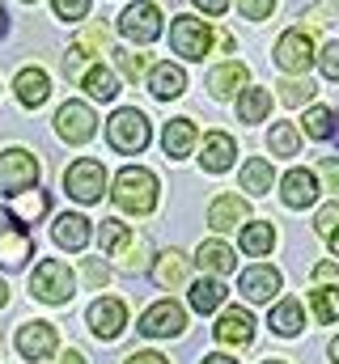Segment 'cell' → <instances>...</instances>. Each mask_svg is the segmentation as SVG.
I'll use <instances>...</instances> for the list:
<instances>
[{
    "label": "cell",
    "instance_id": "cell-23",
    "mask_svg": "<svg viewBox=\"0 0 339 364\" xmlns=\"http://www.w3.org/2000/svg\"><path fill=\"white\" fill-rule=\"evenodd\" d=\"M191 144H195V123L191 119H170L166 132H162V149H166V157H187L191 153Z\"/></svg>",
    "mask_w": 339,
    "mask_h": 364
},
{
    "label": "cell",
    "instance_id": "cell-10",
    "mask_svg": "<svg viewBox=\"0 0 339 364\" xmlns=\"http://www.w3.org/2000/svg\"><path fill=\"white\" fill-rule=\"evenodd\" d=\"M182 326H187V314L178 301H157L140 314V335H149V339H174V335H182Z\"/></svg>",
    "mask_w": 339,
    "mask_h": 364
},
{
    "label": "cell",
    "instance_id": "cell-12",
    "mask_svg": "<svg viewBox=\"0 0 339 364\" xmlns=\"http://www.w3.org/2000/svg\"><path fill=\"white\" fill-rule=\"evenodd\" d=\"M89 326H93L98 339H119L123 326H127V309H123V301H115V296H98V301L89 305Z\"/></svg>",
    "mask_w": 339,
    "mask_h": 364
},
{
    "label": "cell",
    "instance_id": "cell-14",
    "mask_svg": "<svg viewBox=\"0 0 339 364\" xmlns=\"http://www.w3.org/2000/svg\"><path fill=\"white\" fill-rule=\"evenodd\" d=\"M234 157H238V144H234V136H225V132H208V136H204L199 166H204L208 174H225V170L234 166Z\"/></svg>",
    "mask_w": 339,
    "mask_h": 364
},
{
    "label": "cell",
    "instance_id": "cell-37",
    "mask_svg": "<svg viewBox=\"0 0 339 364\" xmlns=\"http://www.w3.org/2000/svg\"><path fill=\"white\" fill-rule=\"evenodd\" d=\"M115 60H119V68L127 73V81H145V73H149V60H145V55H136V51H115Z\"/></svg>",
    "mask_w": 339,
    "mask_h": 364
},
{
    "label": "cell",
    "instance_id": "cell-8",
    "mask_svg": "<svg viewBox=\"0 0 339 364\" xmlns=\"http://www.w3.org/2000/svg\"><path fill=\"white\" fill-rule=\"evenodd\" d=\"M119 34L127 43H153L162 34V9L153 0H136L119 13Z\"/></svg>",
    "mask_w": 339,
    "mask_h": 364
},
{
    "label": "cell",
    "instance_id": "cell-45",
    "mask_svg": "<svg viewBox=\"0 0 339 364\" xmlns=\"http://www.w3.org/2000/svg\"><path fill=\"white\" fill-rule=\"evenodd\" d=\"M318 174L327 178V191H339V161L335 157H323L318 161Z\"/></svg>",
    "mask_w": 339,
    "mask_h": 364
},
{
    "label": "cell",
    "instance_id": "cell-26",
    "mask_svg": "<svg viewBox=\"0 0 339 364\" xmlns=\"http://www.w3.org/2000/svg\"><path fill=\"white\" fill-rule=\"evenodd\" d=\"M221 305H225V284H221L217 275H204V279L191 284V309H195V314H212V309H221Z\"/></svg>",
    "mask_w": 339,
    "mask_h": 364
},
{
    "label": "cell",
    "instance_id": "cell-21",
    "mask_svg": "<svg viewBox=\"0 0 339 364\" xmlns=\"http://www.w3.org/2000/svg\"><path fill=\"white\" fill-rule=\"evenodd\" d=\"M217 339L221 343H251L254 339V318L246 309H225L217 322Z\"/></svg>",
    "mask_w": 339,
    "mask_h": 364
},
{
    "label": "cell",
    "instance_id": "cell-50",
    "mask_svg": "<svg viewBox=\"0 0 339 364\" xmlns=\"http://www.w3.org/2000/svg\"><path fill=\"white\" fill-rule=\"evenodd\" d=\"M85 43H89V47H106V30H102V26H93V30L85 34Z\"/></svg>",
    "mask_w": 339,
    "mask_h": 364
},
{
    "label": "cell",
    "instance_id": "cell-48",
    "mask_svg": "<svg viewBox=\"0 0 339 364\" xmlns=\"http://www.w3.org/2000/svg\"><path fill=\"white\" fill-rule=\"evenodd\" d=\"M195 9H204V13H212V17H221V13L229 9V0H195Z\"/></svg>",
    "mask_w": 339,
    "mask_h": 364
},
{
    "label": "cell",
    "instance_id": "cell-27",
    "mask_svg": "<svg viewBox=\"0 0 339 364\" xmlns=\"http://www.w3.org/2000/svg\"><path fill=\"white\" fill-rule=\"evenodd\" d=\"M271 246H276V229H271L267 220H251V225H242V250H246L251 259L271 255Z\"/></svg>",
    "mask_w": 339,
    "mask_h": 364
},
{
    "label": "cell",
    "instance_id": "cell-44",
    "mask_svg": "<svg viewBox=\"0 0 339 364\" xmlns=\"http://www.w3.org/2000/svg\"><path fill=\"white\" fill-rule=\"evenodd\" d=\"M335 17H339V0H323V4L310 9V21H314V26H327V21H335Z\"/></svg>",
    "mask_w": 339,
    "mask_h": 364
},
{
    "label": "cell",
    "instance_id": "cell-52",
    "mask_svg": "<svg viewBox=\"0 0 339 364\" xmlns=\"http://www.w3.org/2000/svg\"><path fill=\"white\" fill-rule=\"evenodd\" d=\"M204 364H238V360H234V356H208Z\"/></svg>",
    "mask_w": 339,
    "mask_h": 364
},
{
    "label": "cell",
    "instance_id": "cell-3",
    "mask_svg": "<svg viewBox=\"0 0 339 364\" xmlns=\"http://www.w3.org/2000/svg\"><path fill=\"white\" fill-rule=\"evenodd\" d=\"M38 161H34V153H26V149H4L0 153V195H9V199H17V195H30L34 186H38Z\"/></svg>",
    "mask_w": 339,
    "mask_h": 364
},
{
    "label": "cell",
    "instance_id": "cell-49",
    "mask_svg": "<svg viewBox=\"0 0 339 364\" xmlns=\"http://www.w3.org/2000/svg\"><path fill=\"white\" fill-rule=\"evenodd\" d=\"M314 279H327V284H339V267H335V263H323V267L314 272Z\"/></svg>",
    "mask_w": 339,
    "mask_h": 364
},
{
    "label": "cell",
    "instance_id": "cell-4",
    "mask_svg": "<svg viewBox=\"0 0 339 364\" xmlns=\"http://www.w3.org/2000/svg\"><path fill=\"white\" fill-rule=\"evenodd\" d=\"M73 288H77L73 267L60 263V259H43V267H34V275H30V292L47 305H64L73 296Z\"/></svg>",
    "mask_w": 339,
    "mask_h": 364
},
{
    "label": "cell",
    "instance_id": "cell-42",
    "mask_svg": "<svg viewBox=\"0 0 339 364\" xmlns=\"http://www.w3.org/2000/svg\"><path fill=\"white\" fill-rule=\"evenodd\" d=\"M318 68H323V77L339 81V43H327V47H323V55H318Z\"/></svg>",
    "mask_w": 339,
    "mask_h": 364
},
{
    "label": "cell",
    "instance_id": "cell-17",
    "mask_svg": "<svg viewBox=\"0 0 339 364\" xmlns=\"http://www.w3.org/2000/svg\"><path fill=\"white\" fill-rule=\"evenodd\" d=\"M13 90H17V102L21 106H43L47 102V93H51V81H47V73L43 68H21L17 77H13Z\"/></svg>",
    "mask_w": 339,
    "mask_h": 364
},
{
    "label": "cell",
    "instance_id": "cell-30",
    "mask_svg": "<svg viewBox=\"0 0 339 364\" xmlns=\"http://www.w3.org/2000/svg\"><path fill=\"white\" fill-rule=\"evenodd\" d=\"M271 161H263V157H251L246 166H242V191H251V195H267L271 191Z\"/></svg>",
    "mask_w": 339,
    "mask_h": 364
},
{
    "label": "cell",
    "instance_id": "cell-20",
    "mask_svg": "<svg viewBox=\"0 0 339 364\" xmlns=\"http://www.w3.org/2000/svg\"><path fill=\"white\" fill-rule=\"evenodd\" d=\"M149 90H153V97L170 102V97H178V93L187 90V73L178 64H153L149 68Z\"/></svg>",
    "mask_w": 339,
    "mask_h": 364
},
{
    "label": "cell",
    "instance_id": "cell-1",
    "mask_svg": "<svg viewBox=\"0 0 339 364\" xmlns=\"http://www.w3.org/2000/svg\"><path fill=\"white\" fill-rule=\"evenodd\" d=\"M115 203L132 216H149L157 208V174L145 166H127L115 174Z\"/></svg>",
    "mask_w": 339,
    "mask_h": 364
},
{
    "label": "cell",
    "instance_id": "cell-54",
    "mask_svg": "<svg viewBox=\"0 0 339 364\" xmlns=\"http://www.w3.org/2000/svg\"><path fill=\"white\" fill-rule=\"evenodd\" d=\"M327 242H331V250H335V259H339V229L331 233V237H327Z\"/></svg>",
    "mask_w": 339,
    "mask_h": 364
},
{
    "label": "cell",
    "instance_id": "cell-41",
    "mask_svg": "<svg viewBox=\"0 0 339 364\" xmlns=\"http://www.w3.org/2000/svg\"><path fill=\"white\" fill-rule=\"evenodd\" d=\"M51 9H56V17H64V21H77L89 13V0H51Z\"/></svg>",
    "mask_w": 339,
    "mask_h": 364
},
{
    "label": "cell",
    "instance_id": "cell-47",
    "mask_svg": "<svg viewBox=\"0 0 339 364\" xmlns=\"http://www.w3.org/2000/svg\"><path fill=\"white\" fill-rule=\"evenodd\" d=\"M123 364H170V360L166 356H157V352H132Z\"/></svg>",
    "mask_w": 339,
    "mask_h": 364
},
{
    "label": "cell",
    "instance_id": "cell-25",
    "mask_svg": "<svg viewBox=\"0 0 339 364\" xmlns=\"http://www.w3.org/2000/svg\"><path fill=\"white\" fill-rule=\"evenodd\" d=\"M187 275H191V259L178 255V250H166V255L153 263V279H157L162 288H178V284H187Z\"/></svg>",
    "mask_w": 339,
    "mask_h": 364
},
{
    "label": "cell",
    "instance_id": "cell-22",
    "mask_svg": "<svg viewBox=\"0 0 339 364\" xmlns=\"http://www.w3.org/2000/svg\"><path fill=\"white\" fill-rule=\"evenodd\" d=\"M246 85V64H217L208 73V93L212 97H234Z\"/></svg>",
    "mask_w": 339,
    "mask_h": 364
},
{
    "label": "cell",
    "instance_id": "cell-40",
    "mask_svg": "<svg viewBox=\"0 0 339 364\" xmlns=\"http://www.w3.org/2000/svg\"><path fill=\"white\" fill-rule=\"evenodd\" d=\"M238 9H242L246 21H267L271 9H276V0H238Z\"/></svg>",
    "mask_w": 339,
    "mask_h": 364
},
{
    "label": "cell",
    "instance_id": "cell-35",
    "mask_svg": "<svg viewBox=\"0 0 339 364\" xmlns=\"http://www.w3.org/2000/svg\"><path fill=\"white\" fill-rule=\"evenodd\" d=\"M127 237H132V233H127L123 220H102V229H98V242H102L106 255H119V250L127 246Z\"/></svg>",
    "mask_w": 339,
    "mask_h": 364
},
{
    "label": "cell",
    "instance_id": "cell-6",
    "mask_svg": "<svg viewBox=\"0 0 339 364\" xmlns=\"http://www.w3.org/2000/svg\"><path fill=\"white\" fill-rule=\"evenodd\" d=\"M30 255H34V242L26 233V220L13 216L9 208H0V267L17 272V267L30 263Z\"/></svg>",
    "mask_w": 339,
    "mask_h": 364
},
{
    "label": "cell",
    "instance_id": "cell-39",
    "mask_svg": "<svg viewBox=\"0 0 339 364\" xmlns=\"http://www.w3.org/2000/svg\"><path fill=\"white\" fill-rule=\"evenodd\" d=\"M310 97H314V85H306V81H284L280 85V102H288V106H301Z\"/></svg>",
    "mask_w": 339,
    "mask_h": 364
},
{
    "label": "cell",
    "instance_id": "cell-5",
    "mask_svg": "<svg viewBox=\"0 0 339 364\" xmlns=\"http://www.w3.org/2000/svg\"><path fill=\"white\" fill-rule=\"evenodd\" d=\"M170 47L182 60H204L208 47H212V26L199 21V17H191V13H178L174 26H170Z\"/></svg>",
    "mask_w": 339,
    "mask_h": 364
},
{
    "label": "cell",
    "instance_id": "cell-55",
    "mask_svg": "<svg viewBox=\"0 0 339 364\" xmlns=\"http://www.w3.org/2000/svg\"><path fill=\"white\" fill-rule=\"evenodd\" d=\"M4 301H9V288H4V279H0V305H4Z\"/></svg>",
    "mask_w": 339,
    "mask_h": 364
},
{
    "label": "cell",
    "instance_id": "cell-34",
    "mask_svg": "<svg viewBox=\"0 0 339 364\" xmlns=\"http://www.w3.org/2000/svg\"><path fill=\"white\" fill-rule=\"evenodd\" d=\"M310 305H314L318 322H339V288H314Z\"/></svg>",
    "mask_w": 339,
    "mask_h": 364
},
{
    "label": "cell",
    "instance_id": "cell-11",
    "mask_svg": "<svg viewBox=\"0 0 339 364\" xmlns=\"http://www.w3.org/2000/svg\"><path fill=\"white\" fill-rule=\"evenodd\" d=\"M56 132H60V140H68V144H85V140L98 132V119H93V110H89L85 102H64L60 114H56Z\"/></svg>",
    "mask_w": 339,
    "mask_h": 364
},
{
    "label": "cell",
    "instance_id": "cell-57",
    "mask_svg": "<svg viewBox=\"0 0 339 364\" xmlns=\"http://www.w3.org/2000/svg\"><path fill=\"white\" fill-rule=\"evenodd\" d=\"M267 364H284V360H267Z\"/></svg>",
    "mask_w": 339,
    "mask_h": 364
},
{
    "label": "cell",
    "instance_id": "cell-13",
    "mask_svg": "<svg viewBox=\"0 0 339 364\" xmlns=\"http://www.w3.org/2000/svg\"><path fill=\"white\" fill-rule=\"evenodd\" d=\"M56 326L51 322H26L21 331H17V352L26 356V360H47L51 352H56Z\"/></svg>",
    "mask_w": 339,
    "mask_h": 364
},
{
    "label": "cell",
    "instance_id": "cell-43",
    "mask_svg": "<svg viewBox=\"0 0 339 364\" xmlns=\"http://www.w3.org/2000/svg\"><path fill=\"white\" fill-rule=\"evenodd\" d=\"M314 229H318L323 237H331V233H335V229H339V203H327V208L318 212V220H314Z\"/></svg>",
    "mask_w": 339,
    "mask_h": 364
},
{
    "label": "cell",
    "instance_id": "cell-24",
    "mask_svg": "<svg viewBox=\"0 0 339 364\" xmlns=\"http://www.w3.org/2000/svg\"><path fill=\"white\" fill-rule=\"evenodd\" d=\"M81 90L89 97H98V102H110V97H119V77L106 64H89L85 77H81Z\"/></svg>",
    "mask_w": 339,
    "mask_h": 364
},
{
    "label": "cell",
    "instance_id": "cell-38",
    "mask_svg": "<svg viewBox=\"0 0 339 364\" xmlns=\"http://www.w3.org/2000/svg\"><path fill=\"white\" fill-rule=\"evenodd\" d=\"M85 68H89V51H85V43L68 47V55H64V73L77 81V77H85Z\"/></svg>",
    "mask_w": 339,
    "mask_h": 364
},
{
    "label": "cell",
    "instance_id": "cell-2",
    "mask_svg": "<svg viewBox=\"0 0 339 364\" xmlns=\"http://www.w3.org/2000/svg\"><path fill=\"white\" fill-rule=\"evenodd\" d=\"M149 136H153V127H149V119H145L140 110H115L110 123H106V140H110V149L123 153V157L145 153V149H149Z\"/></svg>",
    "mask_w": 339,
    "mask_h": 364
},
{
    "label": "cell",
    "instance_id": "cell-36",
    "mask_svg": "<svg viewBox=\"0 0 339 364\" xmlns=\"http://www.w3.org/2000/svg\"><path fill=\"white\" fill-rule=\"evenodd\" d=\"M267 149H271V153H280V157H297V132H293L288 123L271 127V136H267Z\"/></svg>",
    "mask_w": 339,
    "mask_h": 364
},
{
    "label": "cell",
    "instance_id": "cell-53",
    "mask_svg": "<svg viewBox=\"0 0 339 364\" xmlns=\"http://www.w3.org/2000/svg\"><path fill=\"white\" fill-rule=\"evenodd\" d=\"M331 364H339V335L331 339Z\"/></svg>",
    "mask_w": 339,
    "mask_h": 364
},
{
    "label": "cell",
    "instance_id": "cell-28",
    "mask_svg": "<svg viewBox=\"0 0 339 364\" xmlns=\"http://www.w3.org/2000/svg\"><path fill=\"white\" fill-rule=\"evenodd\" d=\"M301 326H306V314H301V305H297V301H280V305L271 309V331H276V335L297 339V335H301Z\"/></svg>",
    "mask_w": 339,
    "mask_h": 364
},
{
    "label": "cell",
    "instance_id": "cell-19",
    "mask_svg": "<svg viewBox=\"0 0 339 364\" xmlns=\"http://www.w3.org/2000/svg\"><path fill=\"white\" fill-rule=\"evenodd\" d=\"M51 237H56V246H64V250H85V246H89V220L77 216V212H64V216H56Z\"/></svg>",
    "mask_w": 339,
    "mask_h": 364
},
{
    "label": "cell",
    "instance_id": "cell-15",
    "mask_svg": "<svg viewBox=\"0 0 339 364\" xmlns=\"http://www.w3.org/2000/svg\"><path fill=\"white\" fill-rule=\"evenodd\" d=\"M238 288H242V296L246 301H271L276 292H280V272L276 267H267V263H259V267H246L242 279H238Z\"/></svg>",
    "mask_w": 339,
    "mask_h": 364
},
{
    "label": "cell",
    "instance_id": "cell-33",
    "mask_svg": "<svg viewBox=\"0 0 339 364\" xmlns=\"http://www.w3.org/2000/svg\"><path fill=\"white\" fill-rule=\"evenodd\" d=\"M149 255H153V246H149L145 237H127V246H123L119 255H110V259H119L123 272H140V267L149 263Z\"/></svg>",
    "mask_w": 339,
    "mask_h": 364
},
{
    "label": "cell",
    "instance_id": "cell-32",
    "mask_svg": "<svg viewBox=\"0 0 339 364\" xmlns=\"http://www.w3.org/2000/svg\"><path fill=\"white\" fill-rule=\"evenodd\" d=\"M301 123H306V136H310V140H331V136H335V114H331L327 106H310Z\"/></svg>",
    "mask_w": 339,
    "mask_h": 364
},
{
    "label": "cell",
    "instance_id": "cell-56",
    "mask_svg": "<svg viewBox=\"0 0 339 364\" xmlns=\"http://www.w3.org/2000/svg\"><path fill=\"white\" fill-rule=\"evenodd\" d=\"M4 26H9V17H4V9H0V34H4Z\"/></svg>",
    "mask_w": 339,
    "mask_h": 364
},
{
    "label": "cell",
    "instance_id": "cell-9",
    "mask_svg": "<svg viewBox=\"0 0 339 364\" xmlns=\"http://www.w3.org/2000/svg\"><path fill=\"white\" fill-rule=\"evenodd\" d=\"M276 68H284V73H293V77H301V73H310L314 68V38L306 34V30H288V34H280V43H276Z\"/></svg>",
    "mask_w": 339,
    "mask_h": 364
},
{
    "label": "cell",
    "instance_id": "cell-16",
    "mask_svg": "<svg viewBox=\"0 0 339 364\" xmlns=\"http://www.w3.org/2000/svg\"><path fill=\"white\" fill-rule=\"evenodd\" d=\"M280 199L288 203V208H310L314 199H318V182L310 170H288L284 182H280Z\"/></svg>",
    "mask_w": 339,
    "mask_h": 364
},
{
    "label": "cell",
    "instance_id": "cell-31",
    "mask_svg": "<svg viewBox=\"0 0 339 364\" xmlns=\"http://www.w3.org/2000/svg\"><path fill=\"white\" fill-rule=\"evenodd\" d=\"M267 110H271V93L267 90H246L242 102H238V119H242V123H263Z\"/></svg>",
    "mask_w": 339,
    "mask_h": 364
},
{
    "label": "cell",
    "instance_id": "cell-18",
    "mask_svg": "<svg viewBox=\"0 0 339 364\" xmlns=\"http://www.w3.org/2000/svg\"><path fill=\"white\" fill-rule=\"evenodd\" d=\"M208 225L221 233V229H238V225H246V199L242 195H221V199H212V208H208Z\"/></svg>",
    "mask_w": 339,
    "mask_h": 364
},
{
    "label": "cell",
    "instance_id": "cell-29",
    "mask_svg": "<svg viewBox=\"0 0 339 364\" xmlns=\"http://www.w3.org/2000/svg\"><path fill=\"white\" fill-rule=\"evenodd\" d=\"M199 267L208 275H229L234 272V250L225 242H204L199 246Z\"/></svg>",
    "mask_w": 339,
    "mask_h": 364
},
{
    "label": "cell",
    "instance_id": "cell-51",
    "mask_svg": "<svg viewBox=\"0 0 339 364\" xmlns=\"http://www.w3.org/2000/svg\"><path fill=\"white\" fill-rule=\"evenodd\" d=\"M60 364H89V360H85L81 352H77V348H73V352H68V356H64V360H60Z\"/></svg>",
    "mask_w": 339,
    "mask_h": 364
},
{
    "label": "cell",
    "instance_id": "cell-7",
    "mask_svg": "<svg viewBox=\"0 0 339 364\" xmlns=\"http://www.w3.org/2000/svg\"><path fill=\"white\" fill-rule=\"evenodd\" d=\"M64 191H68L77 203H98L102 191H106V166L93 161V157H81L77 166L64 170Z\"/></svg>",
    "mask_w": 339,
    "mask_h": 364
},
{
    "label": "cell",
    "instance_id": "cell-46",
    "mask_svg": "<svg viewBox=\"0 0 339 364\" xmlns=\"http://www.w3.org/2000/svg\"><path fill=\"white\" fill-rule=\"evenodd\" d=\"M85 279H89V284H93V288H102V284H106V279H110V272H106V267H102V263H85Z\"/></svg>",
    "mask_w": 339,
    "mask_h": 364
}]
</instances>
